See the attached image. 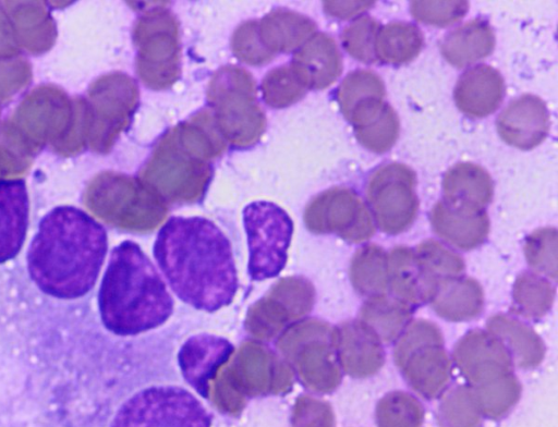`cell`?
<instances>
[{
    "mask_svg": "<svg viewBox=\"0 0 558 427\" xmlns=\"http://www.w3.org/2000/svg\"><path fill=\"white\" fill-rule=\"evenodd\" d=\"M154 258L172 292L195 309L214 313L239 288L231 244L203 217H171L159 230Z\"/></svg>",
    "mask_w": 558,
    "mask_h": 427,
    "instance_id": "6da1fadb",
    "label": "cell"
},
{
    "mask_svg": "<svg viewBox=\"0 0 558 427\" xmlns=\"http://www.w3.org/2000/svg\"><path fill=\"white\" fill-rule=\"evenodd\" d=\"M107 249V232L98 221L74 206H58L39 221L26 255L27 271L45 294L75 300L96 284Z\"/></svg>",
    "mask_w": 558,
    "mask_h": 427,
    "instance_id": "7a4b0ae2",
    "label": "cell"
},
{
    "mask_svg": "<svg viewBox=\"0 0 558 427\" xmlns=\"http://www.w3.org/2000/svg\"><path fill=\"white\" fill-rule=\"evenodd\" d=\"M104 327L132 337L163 325L173 300L158 270L138 244L126 240L112 248L98 291Z\"/></svg>",
    "mask_w": 558,
    "mask_h": 427,
    "instance_id": "3957f363",
    "label": "cell"
},
{
    "mask_svg": "<svg viewBox=\"0 0 558 427\" xmlns=\"http://www.w3.org/2000/svg\"><path fill=\"white\" fill-rule=\"evenodd\" d=\"M227 142L209 110L198 111L167 131L140 172V179L161 198L195 202L213 175L210 161Z\"/></svg>",
    "mask_w": 558,
    "mask_h": 427,
    "instance_id": "277c9868",
    "label": "cell"
},
{
    "mask_svg": "<svg viewBox=\"0 0 558 427\" xmlns=\"http://www.w3.org/2000/svg\"><path fill=\"white\" fill-rule=\"evenodd\" d=\"M207 101L226 142L246 148L258 142L266 118L257 100L256 84L247 71L225 65L211 76Z\"/></svg>",
    "mask_w": 558,
    "mask_h": 427,
    "instance_id": "5b68a950",
    "label": "cell"
},
{
    "mask_svg": "<svg viewBox=\"0 0 558 427\" xmlns=\"http://www.w3.org/2000/svg\"><path fill=\"white\" fill-rule=\"evenodd\" d=\"M393 361L408 386L426 400L442 395L451 380L452 362L433 321L412 319L395 341Z\"/></svg>",
    "mask_w": 558,
    "mask_h": 427,
    "instance_id": "8992f818",
    "label": "cell"
},
{
    "mask_svg": "<svg viewBox=\"0 0 558 427\" xmlns=\"http://www.w3.org/2000/svg\"><path fill=\"white\" fill-rule=\"evenodd\" d=\"M211 420V414L186 389L155 385L124 401L110 427H210Z\"/></svg>",
    "mask_w": 558,
    "mask_h": 427,
    "instance_id": "52a82bcc",
    "label": "cell"
},
{
    "mask_svg": "<svg viewBox=\"0 0 558 427\" xmlns=\"http://www.w3.org/2000/svg\"><path fill=\"white\" fill-rule=\"evenodd\" d=\"M134 40L141 81L151 89L171 87L181 71L179 24L175 16L165 8L148 10L136 23Z\"/></svg>",
    "mask_w": 558,
    "mask_h": 427,
    "instance_id": "ba28073f",
    "label": "cell"
},
{
    "mask_svg": "<svg viewBox=\"0 0 558 427\" xmlns=\"http://www.w3.org/2000/svg\"><path fill=\"white\" fill-rule=\"evenodd\" d=\"M247 236V272L253 281L278 277L288 260L293 233L290 216L278 205L257 200L243 209Z\"/></svg>",
    "mask_w": 558,
    "mask_h": 427,
    "instance_id": "9c48e42d",
    "label": "cell"
},
{
    "mask_svg": "<svg viewBox=\"0 0 558 427\" xmlns=\"http://www.w3.org/2000/svg\"><path fill=\"white\" fill-rule=\"evenodd\" d=\"M415 186L416 174L404 163L388 162L371 174L366 198L380 231L396 235L413 224L420 207Z\"/></svg>",
    "mask_w": 558,
    "mask_h": 427,
    "instance_id": "30bf717a",
    "label": "cell"
},
{
    "mask_svg": "<svg viewBox=\"0 0 558 427\" xmlns=\"http://www.w3.org/2000/svg\"><path fill=\"white\" fill-rule=\"evenodd\" d=\"M308 224L317 232H335L351 243L369 240L376 224L363 199L347 187H332L316 196L307 208Z\"/></svg>",
    "mask_w": 558,
    "mask_h": 427,
    "instance_id": "8fae6325",
    "label": "cell"
},
{
    "mask_svg": "<svg viewBox=\"0 0 558 427\" xmlns=\"http://www.w3.org/2000/svg\"><path fill=\"white\" fill-rule=\"evenodd\" d=\"M452 361L471 388L499 380L512 374L514 366L502 342L486 329L466 332L456 343Z\"/></svg>",
    "mask_w": 558,
    "mask_h": 427,
    "instance_id": "7c38bea8",
    "label": "cell"
},
{
    "mask_svg": "<svg viewBox=\"0 0 558 427\" xmlns=\"http://www.w3.org/2000/svg\"><path fill=\"white\" fill-rule=\"evenodd\" d=\"M500 138L522 150L533 149L548 135L549 111L545 101L536 95L524 94L512 99L496 120Z\"/></svg>",
    "mask_w": 558,
    "mask_h": 427,
    "instance_id": "4fadbf2b",
    "label": "cell"
},
{
    "mask_svg": "<svg viewBox=\"0 0 558 427\" xmlns=\"http://www.w3.org/2000/svg\"><path fill=\"white\" fill-rule=\"evenodd\" d=\"M433 231L450 246L471 251L487 239L490 228L485 208H477L446 199L438 200L429 213Z\"/></svg>",
    "mask_w": 558,
    "mask_h": 427,
    "instance_id": "5bb4252c",
    "label": "cell"
},
{
    "mask_svg": "<svg viewBox=\"0 0 558 427\" xmlns=\"http://www.w3.org/2000/svg\"><path fill=\"white\" fill-rule=\"evenodd\" d=\"M233 351V344L223 337L213 333L191 335L178 352L182 377L201 396L208 399L209 381Z\"/></svg>",
    "mask_w": 558,
    "mask_h": 427,
    "instance_id": "9a60e30c",
    "label": "cell"
},
{
    "mask_svg": "<svg viewBox=\"0 0 558 427\" xmlns=\"http://www.w3.org/2000/svg\"><path fill=\"white\" fill-rule=\"evenodd\" d=\"M383 345L360 319L345 321L339 330V357L343 370L357 379L376 375L385 364Z\"/></svg>",
    "mask_w": 558,
    "mask_h": 427,
    "instance_id": "2e32d148",
    "label": "cell"
},
{
    "mask_svg": "<svg viewBox=\"0 0 558 427\" xmlns=\"http://www.w3.org/2000/svg\"><path fill=\"white\" fill-rule=\"evenodd\" d=\"M504 95L505 82L500 72L492 65L478 64L459 77L453 98L465 115L484 118L500 106Z\"/></svg>",
    "mask_w": 558,
    "mask_h": 427,
    "instance_id": "e0dca14e",
    "label": "cell"
},
{
    "mask_svg": "<svg viewBox=\"0 0 558 427\" xmlns=\"http://www.w3.org/2000/svg\"><path fill=\"white\" fill-rule=\"evenodd\" d=\"M307 89H324L342 72V57L335 39L325 33L312 35L290 63Z\"/></svg>",
    "mask_w": 558,
    "mask_h": 427,
    "instance_id": "ac0fdd59",
    "label": "cell"
},
{
    "mask_svg": "<svg viewBox=\"0 0 558 427\" xmlns=\"http://www.w3.org/2000/svg\"><path fill=\"white\" fill-rule=\"evenodd\" d=\"M389 292L413 308L428 303L438 280L420 264L414 248L395 246L388 253Z\"/></svg>",
    "mask_w": 558,
    "mask_h": 427,
    "instance_id": "d6986e66",
    "label": "cell"
},
{
    "mask_svg": "<svg viewBox=\"0 0 558 427\" xmlns=\"http://www.w3.org/2000/svg\"><path fill=\"white\" fill-rule=\"evenodd\" d=\"M29 202L23 179L0 180V264L21 251L28 227Z\"/></svg>",
    "mask_w": 558,
    "mask_h": 427,
    "instance_id": "ffe728a7",
    "label": "cell"
},
{
    "mask_svg": "<svg viewBox=\"0 0 558 427\" xmlns=\"http://www.w3.org/2000/svg\"><path fill=\"white\" fill-rule=\"evenodd\" d=\"M440 318L460 322L478 317L484 309V291L477 280L457 276L438 281L428 301Z\"/></svg>",
    "mask_w": 558,
    "mask_h": 427,
    "instance_id": "44dd1931",
    "label": "cell"
},
{
    "mask_svg": "<svg viewBox=\"0 0 558 427\" xmlns=\"http://www.w3.org/2000/svg\"><path fill=\"white\" fill-rule=\"evenodd\" d=\"M385 84L369 70L350 72L337 90V100L343 117L359 125L374 117L384 106Z\"/></svg>",
    "mask_w": 558,
    "mask_h": 427,
    "instance_id": "7402d4cb",
    "label": "cell"
},
{
    "mask_svg": "<svg viewBox=\"0 0 558 427\" xmlns=\"http://www.w3.org/2000/svg\"><path fill=\"white\" fill-rule=\"evenodd\" d=\"M486 330L502 342L519 368L533 369L543 362L545 343L526 322L511 315L495 314L486 321Z\"/></svg>",
    "mask_w": 558,
    "mask_h": 427,
    "instance_id": "603a6c76",
    "label": "cell"
},
{
    "mask_svg": "<svg viewBox=\"0 0 558 427\" xmlns=\"http://www.w3.org/2000/svg\"><path fill=\"white\" fill-rule=\"evenodd\" d=\"M495 34L486 20L476 17L450 30L440 41L444 59L463 68L488 57L495 48Z\"/></svg>",
    "mask_w": 558,
    "mask_h": 427,
    "instance_id": "cb8c5ba5",
    "label": "cell"
},
{
    "mask_svg": "<svg viewBox=\"0 0 558 427\" xmlns=\"http://www.w3.org/2000/svg\"><path fill=\"white\" fill-rule=\"evenodd\" d=\"M315 29L313 20L287 9L274 10L257 22L260 41L274 56L300 48Z\"/></svg>",
    "mask_w": 558,
    "mask_h": 427,
    "instance_id": "d4e9b609",
    "label": "cell"
},
{
    "mask_svg": "<svg viewBox=\"0 0 558 427\" xmlns=\"http://www.w3.org/2000/svg\"><path fill=\"white\" fill-rule=\"evenodd\" d=\"M444 199L485 208L494 196V182L489 173L472 162H459L450 167L442 178Z\"/></svg>",
    "mask_w": 558,
    "mask_h": 427,
    "instance_id": "484cf974",
    "label": "cell"
},
{
    "mask_svg": "<svg viewBox=\"0 0 558 427\" xmlns=\"http://www.w3.org/2000/svg\"><path fill=\"white\" fill-rule=\"evenodd\" d=\"M413 309L388 293L366 298L360 308L359 319L373 330L383 344L391 343L411 322Z\"/></svg>",
    "mask_w": 558,
    "mask_h": 427,
    "instance_id": "4316f807",
    "label": "cell"
},
{
    "mask_svg": "<svg viewBox=\"0 0 558 427\" xmlns=\"http://www.w3.org/2000/svg\"><path fill=\"white\" fill-rule=\"evenodd\" d=\"M350 280L354 290L366 298L388 294V256L377 244H366L353 255Z\"/></svg>",
    "mask_w": 558,
    "mask_h": 427,
    "instance_id": "83f0119b",
    "label": "cell"
},
{
    "mask_svg": "<svg viewBox=\"0 0 558 427\" xmlns=\"http://www.w3.org/2000/svg\"><path fill=\"white\" fill-rule=\"evenodd\" d=\"M424 46L422 30L408 22H390L380 26L376 38V56L387 64H403L418 56Z\"/></svg>",
    "mask_w": 558,
    "mask_h": 427,
    "instance_id": "f1b7e54d",
    "label": "cell"
},
{
    "mask_svg": "<svg viewBox=\"0 0 558 427\" xmlns=\"http://www.w3.org/2000/svg\"><path fill=\"white\" fill-rule=\"evenodd\" d=\"M556 288L534 271L521 272L512 286V303L517 314L526 319H541L553 307Z\"/></svg>",
    "mask_w": 558,
    "mask_h": 427,
    "instance_id": "f546056e",
    "label": "cell"
},
{
    "mask_svg": "<svg viewBox=\"0 0 558 427\" xmlns=\"http://www.w3.org/2000/svg\"><path fill=\"white\" fill-rule=\"evenodd\" d=\"M482 413L469 385H459L448 390L437 408L440 427H480Z\"/></svg>",
    "mask_w": 558,
    "mask_h": 427,
    "instance_id": "4dcf8cb0",
    "label": "cell"
},
{
    "mask_svg": "<svg viewBox=\"0 0 558 427\" xmlns=\"http://www.w3.org/2000/svg\"><path fill=\"white\" fill-rule=\"evenodd\" d=\"M425 411L423 404L411 393L391 391L376 405L377 427H422Z\"/></svg>",
    "mask_w": 558,
    "mask_h": 427,
    "instance_id": "1f68e13d",
    "label": "cell"
},
{
    "mask_svg": "<svg viewBox=\"0 0 558 427\" xmlns=\"http://www.w3.org/2000/svg\"><path fill=\"white\" fill-rule=\"evenodd\" d=\"M357 142L376 154L388 151L397 142L400 121L396 110L387 102L369 120L353 126Z\"/></svg>",
    "mask_w": 558,
    "mask_h": 427,
    "instance_id": "d6a6232c",
    "label": "cell"
},
{
    "mask_svg": "<svg viewBox=\"0 0 558 427\" xmlns=\"http://www.w3.org/2000/svg\"><path fill=\"white\" fill-rule=\"evenodd\" d=\"M482 416L500 419L508 415L520 400L522 385L514 373L490 382L472 388Z\"/></svg>",
    "mask_w": 558,
    "mask_h": 427,
    "instance_id": "836d02e7",
    "label": "cell"
},
{
    "mask_svg": "<svg viewBox=\"0 0 558 427\" xmlns=\"http://www.w3.org/2000/svg\"><path fill=\"white\" fill-rule=\"evenodd\" d=\"M557 229L545 227L530 233L523 245L527 265L532 271L556 281L558 276Z\"/></svg>",
    "mask_w": 558,
    "mask_h": 427,
    "instance_id": "e575fe53",
    "label": "cell"
},
{
    "mask_svg": "<svg viewBox=\"0 0 558 427\" xmlns=\"http://www.w3.org/2000/svg\"><path fill=\"white\" fill-rule=\"evenodd\" d=\"M306 90V86L290 64L272 69L262 82L264 101L272 108L293 105L305 95Z\"/></svg>",
    "mask_w": 558,
    "mask_h": 427,
    "instance_id": "d590c367",
    "label": "cell"
},
{
    "mask_svg": "<svg viewBox=\"0 0 558 427\" xmlns=\"http://www.w3.org/2000/svg\"><path fill=\"white\" fill-rule=\"evenodd\" d=\"M422 267L436 280L462 276L465 269L463 258L444 243L427 239L414 248Z\"/></svg>",
    "mask_w": 558,
    "mask_h": 427,
    "instance_id": "8d00e7d4",
    "label": "cell"
},
{
    "mask_svg": "<svg viewBox=\"0 0 558 427\" xmlns=\"http://www.w3.org/2000/svg\"><path fill=\"white\" fill-rule=\"evenodd\" d=\"M380 24L369 15H362L349 24L341 34L344 50L363 63L377 62L376 38Z\"/></svg>",
    "mask_w": 558,
    "mask_h": 427,
    "instance_id": "74e56055",
    "label": "cell"
},
{
    "mask_svg": "<svg viewBox=\"0 0 558 427\" xmlns=\"http://www.w3.org/2000/svg\"><path fill=\"white\" fill-rule=\"evenodd\" d=\"M469 10V2L452 1H412L410 12L422 23L438 27L448 26L460 21Z\"/></svg>",
    "mask_w": 558,
    "mask_h": 427,
    "instance_id": "f35d334b",
    "label": "cell"
},
{
    "mask_svg": "<svg viewBox=\"0 0 558 427\" xmlns=\"http://www.w3.org/2000/svg\"><path fill=\"white\" fill-rule=\"evenodd\" d=\"M231 47L239 60L251 65L268 63L275 57L260 41L256 21H247L234 30Z\"/></svg>",
    "mask_w": 558,
    "mask_h": 427,
    "instance_id": "ab89813d",
    "label": "cell"
},
{
    "mask_svg": "<svg viewBox=\"0 0 558 427\" xmlns=\"http://www.w3.org/2000/svg\"><path fill=\"white\" fill-rule=\"evenodd\" d=\"M374 4V1H325L323 3L328 15L342 20L360 15Z\"/></svg>",
    "mask_w": 558,
    "mask_h": 427,
    "instance_id": "60d3db41",
    "label": "cell"
}]
</instances>
